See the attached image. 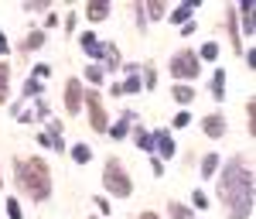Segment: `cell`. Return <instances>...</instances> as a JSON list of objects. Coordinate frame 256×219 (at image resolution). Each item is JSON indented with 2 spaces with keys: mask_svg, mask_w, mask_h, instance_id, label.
<instances>
[{
  "mask_svg": "<svg viewBox=\"0 0 256 219\" xmlns=\"http://www.w3.org/2000/svg\"><path fill=\"white\" fill-rule=\"evenodd\" d=\"M219 195L229 206L232 219H250V213H253V171H250V164L243 157H232L226 164Z\"/></svg>",
  "mask_w": 256,
  "mask_h": 219,
  "instance_id": "6da1fadb",
  "label": "cell"
},
{
  "mask_svg": "<svg viewBox=\"0 0 256 219\" xmlns=\"http://www.w3.org/2000/svg\"><path fill=\"white\" fill-rule=\"evenodd\" d=\"M17 185L34 199L45 202L52 195V168L45 157H21L17 161Z\"/></svg>",
  "mask_w": 256,
  "mask_h": 219,
  "instance_id": "7a4b0ae2",
  "label": "cell"
},
{
  "mask_svg": "<svg viewBox=\"0 0 256 219\" xmlns=\"http://www.w3.org/2000/svg\"><path fill=\"white\" fill-rule=\"evenodd\" d=\"M103 182H106V188H110L113 195H120V199H127L130 192H133V182H130V175L123 171V161H116V157H110V161H106Z\"/></svg>",
  "mask_w": 256,
  "mask_h": 219,
  "instance_id": "3957f363",
  "label": "cell"
},
{
  "mask_svg": "<svg viewBox=\"0 0 256 219\" xmlns=\"http://www.w3.org/2000/svg\"><path fill=\"white\" fill-rule=\"evenodd\" d=\"M171 75H178V79H195V75H198V55H195V52H178V55L171 59Z\"/></svg>",
  "mask_w": 256,
  "mask_h": 219,
  "instance_id": "277c9868",
  "label": "cell"
},
{
  "mask_svg": "<svg viewBox=\"0 0 256 219\" xmlns=\"http://www.w3.org/2000/svg\"><path fill=\"white\" fill-rule=\"evenodd\" d=\"M85 106H89V124H92V130H110V120H106V110H103V99H99V93H85Z\"/></svg>",
  "mask_w": 256,
  "mask_h": 219,
  "instance_id": "5b68a950",
  "label": "cell"
},
{
  "mask_svg": "<svg viewBox=\"0 0 256 219\" xmlns=\"http://www.w3.org/2000/svg\"><path fill=\"white\" fill-rule=\"evenodd\" d=\"M65 110L68 113H79L82 110V86H79V79H68L65 82Z\"/></svg>",
  "mask_w": 256,
  "mask_h": 219,
  "instance_id": "8992f818",
  "label": "cell"
},
{
  "mask_svg": "<svg viewBox=\"0 0 256 219\" xmlns=\"http://www.w3.org/2000/svg\"><path fill=\"white\" fill-rule=\"evenodd\" d=\"M150 137H154V147H157L164 157H174V141H171L168 130H157V134H150Z\"/></svg>",
  "mask_w": 256,
  "mask_h": 219,
  "instance_id": "52a82bcc",
  "label": "cell"
},
{
  "mask_svg": "<svg viewBox=\"0 0 256 219\" xmlns=\"http://www.w3.org/2000/svg\"><path fill=\"white\" fill-rule=\"evenodd\" d=\"M201 127H205V134H208V137H215V141H219V137L226 134V120H222L219 113H212V117H205V124H201Z\"/></svg>",
  "mask_w": 256,
  "mask_h": 219,
  "instance_id": "ba28073f",
  "label": "cell"
},
{
  "mask_svg": "<svg viewBox=\"0 0 256 219\" xmlns=\"http://www.w3.org/2000/svg\"><path fill=\"white\" fill-rule=\"evenodd\" d=\"M130 120H133V110H123V117H120V120H116V124L110 127V137H116V141H120V137H127Z\"/></svg>",
  "mask_w": 256,
  "mask_h": 219,
  "instance_id": "9c48e42d",
  "label": "cell"
},
{
  "mask_svg": "<svg viewBox=\"0 0 256 219\" xmlns=\"http://www.w3.org/2000/svg\"><path fill=\"white\" fill-rule=\"evenodd\" d=\"M226 24H229V38H232V48L243 55V41H239V28H236V10L226 14Z\"/></svg>",
  "mask_w": 256,
  "mask_h": 219,
  "instance_id": "30bf717a",
  "label": "cell"
},
{
  "mask_svg": "<svg viewBox=\"0 0 256 219\" xmlns=\"http://www.w3.org/2000/svg\"><path fill=\"white\" fill-rule=\"evenodd\" d=\"M85 14H89V21H103V17L110 14V3H106V0H96V3L85 7Z\"/></svg>",
  "mask_w": 256,
  "mask_h": 219,
  "instance_id": "8fae6325",
  "label": "cell"
},
{
  "mask_svg": "<svg viewBox=\"0 0 256 219\" xmlns=\"http://www.w3.org/2000/svg\"><path fill=\"white\" fill-rule=\"evenodd\" d=\"M41 45H45V31H31L21 48H24V52H34V48H41Z\"/></svg>",
  "mask_w": 256,
  "mask_h": 219,
  "instance_id": "7c38bea8",
  "label": "cell"
},
{
  "mask_svg": "<svg viewBox=\"0 0 256 219\" xmlns=\"http://www.w3.org/2000/svg\"><path fill=\"white\" fill-rule=\"evenodd\" d=\"M239 14H243V28H246V34H253V31H256V24H253V3L246 0V3L239 7Z\"/></svg>",
  "mask_w": 256,
  "mask_h": 219,
  "instance_id": "4fadbf2b",
  "label": "cell"
},
{
  "mask_svg": "<svg viewBox=\"0 0 256 219\" xmlns=\"http://www.w3.org/2000/svg\"><path fill=\"white\" fill-rule=\"evenodd\" d=\"M212 96H215V99H222V96H226V72H222V69L212 75Z\"/></svg>",
  "mask_w": 256,
  "mask_h": 219,
  "instance_id": "5bb4252c",
  "label": "cell"
},
{
  "mask_svg": "<svg viewBox=\"0 0 256 219\" xmlns=\"http://www.w3.org/2000/svg\"><path fill=\"white\" fill-rule=\"evenodd\" d=\"M103 59H106V65H110V72L120 69V52H116L113 45H103Z\"/></svg>",
  "mask_w": 256,
  "mask_h": 219,
  "instance_id": "9a60e30c",
  "label": "cell"
},
{
  "mask_svg": "<svg viewBox=\"0 0 256 219\" xmlns=\"http://www.w3.org/2000/svg\"><path fill=\"white\" fill-rule=\"evenodd\" d=\"M192 10H195V0L192 3H181L174 14H171V21H178V24H188V17H192Z\"/></svg>",
  "mask_w": 256,
  "mask_h": 219,
  "instance_id": "2e32d148",
  "label": "cell"
},
{
  "mask_svg": "<svg viewBox=\"0 0 256 219\" xmlns=\"http://www.w3.org/2000/svg\"><path fill=\"white\" fill-rule=\"evenodd\" d=\"M215 168H219V157H215V154H208V157L201 161V175H205V178H212V175H215Z\"/></svg>",
  "mask_w": 256,
  "mask_h": 219,
  "instance_id": "e0dca14e",
  "label": "cell"
},
{
  "mask_svg": "<svg viewBox=\"0 0 256 219\" xmlns=\"http://www.w3.org/2000/svg\"><path fill=\"white\" fill-rule=\"evenodd\" d=\"M168 213H171V219H195L192 209H185L181 202H171V209H168Z\"/></svg>",
  "mask_w": 256,
  "mask_h": 219,
  "instance_id": "ac0fdd59",
  "label": "cell"
},
{
  "mask_svg": "<svg viewBox=\"0 0 256 219\" xmlns=\"http://www.w3.org/2000/svg\"><path fill=\"white\" fill-rule=\"evenodd\" d=\"M174 99H178V103H192L195 89H188V86H174Z\"/></svg>",
  "mask_w": 256,
  "mask_h": 219,
  "instance_id": "d6986e66",
  "label": "cell"
},
{
  "mask_svg": "<svg viewBox=\"0 0 256 219\" xmlns=\"http://www.w3.org/2000/svg\"><path fill=\"white\" fill-rule=\"evenodd\" d=\"M72 157H75L79 164H85V161L92 157V151H89V147H85V144H75V147H72Z\"/></svg>",
  "mask_w": 256,
  "mask_h": 219,
  "instance_id": "ffe728a7",
  "label": "cell"
},
{
  "mask_svg": "<svg viewBox=\"0 0 256 219\" xmlns=\"http://www.w3.org/2000/svg\"><path fill=\"white\" fill-rule=\"evenodd\" d=\"M133 137H137V147H154V137H150L143 127H137V130H133Z\"/></svg>",
  "mask_w": 256,
  "mask_h": 219,
  "instance_id": "44dd1931",
  "label": "cell"
},
{
  "mask_svg": "<svg viewBox=\"0 0 256 219\" xmlns=\"http://www.w3.org/2000/svg\"><path fill=\"white\" fill-rule=\"evenodd\" d=\"M198 59H219V45H215V41H208V45L198 52Z\"/></svg>",
  "mask_w": 256,
  "mask_h": 219,
  "instance_id": "7402d4cb",
  "label": "cell"
},
{
  "mask_svg": "<svg viewBox=\"0 0 256 219\" xmlns=\"http://www.w3.org/2000/svg\"><path fill=\"white\" fill-rule=\"evenodd\" d=\"M7 79H10V72H7V65H0V103L7 99Z\"/></svg>",
  "mask_w": 256,
  "mask_h": 219,
  "instance_id": "603a6c76",
  "label": "cell"
},
{
  "mask_svg": "<svg viewBox=\"0 0 256 219\" xmlns=\"http://www.w3.org/2000/svg\"><path fill=\"white\" fill-rule=\"evenodd\" d=\"M143 86H147V89H154V86H157V72H154V65H147V69H143Z\"/></svg>",
  "mask_w": 256,
  "mask_h": 219,
  "instance_id": "cb8c5ba5",
  "label": "cell"
},
{
  "mask_svg": "<svg viewBox=\"0 0 256 219\" xmlns=\"http://www.w3.org/2000/svg\"><path fill=\"white\" fill-rule=\"evenodd\" d=\"M7 216L10 219H24L21 216V202H17V199H7Z\"/></svg>",
  "mask_w": 256,
  "mask_h": 219,
  "instance_id": "d4e9b609",
  "label": "cell"
},
{
  "mask_svg": "<svg viewBox=\"0 0 256 219\" xmlns=\"http://www.w3.org/2000/svg\"><path fill=\"white\" fill-rule=\"evenodd\" d=\"M38 93H41V82L38 79H28L24 82V96H38Z\"/></svg>",
  "mask_w": 256,
  "mask_h": 219,
  "instance_id": "484cf974",
  "label": "cell"
},
{
  "mask_svg": "<svg viewBox=\"0 0 256 219\" xmlns=\"http://www.w3.org/2000/svg\"><path fill=\"white\" fill-rule=\"evenodd\" d=\"M188 124H192V113H185V110H181V113L174 117V127H188Z\"/></svg>",
  "mask_w": 256,
  "mask_h": 219,
  "instance_id": "4316f807",
  "label": "cell"
},
{
  "mask_svg": "<svg viewBox=\"0 0 256 219\" xmlns=\"http://www.w3.org/2000/svg\"><path fill=\"white\" fill-rule=\"evenodd\" d=\"M147 14H150V17H164V3H150Z\"/></svg>",
  "mask_w": 256,
  "mask_h": 219,
  "instance_id": "83f0119b",
  "label": "cell"
},
{
  "mask_svg": "<svg viewBox=\"0 0 256 219\" xmlns=\"http://www.w3.org/2000/svg\"><path fill=\"white\" fill-rule=\"evenodd\" d=\"M92 45H96V34H92V31H85V34H82V48H85V52H89V48H92Z\"/></svg>",
  "mask_w": 256,
  "mask_h": 219,
  "instance_id": "f1b7e54d",
  "label": "cell"
},
{
  "mask_svg": "<svg viewBox=\"0 0 256 219\" xmlns=\"http://www.w3.org/2000/svg\"><path fill=\"white\" fill-rule=\"evenodd\" d=\"M85 79H89V82H99V79H103V69H96V65H92V69L85 72Z\"/></svg>",
  "mask_w": 256,
  "mask_h": 219,
  "instance_id": "f546056e",
  "label": "cell"
},
{
  "mask_svg": "<svg viewBox=\"0 0 256 219\" xmlns=\"http://www.w3.org/2000/svg\"><path fill=\"white\" fill-rule=\"evenodd\" d=\"M195 206H198V209H205V206H208V199H205L201 192H195Z\"/></svg>",
  "mask_w": 256,
  "mask_h": 219,
  "instance_id": "4dcf8cb0",
  "label": "cell"
},
{
  "mask_svg": "<svg viewBox=\"0 0 256 219\" xmlns=\"http://www.w3.org/2000/svg\"><path fill=\"white\" fill-rule=\"evenodd\" d=\"M0 55H7V38L0 34Z\"/></svg>",
  "mask_w": 256,
  "mask_h": 219,
  "instance_id": "1f68e13d",
  "label": "cell"
},
{
  "mask_svg": "<svg viewBox=\"0 0 256 219\" xmlns=\"http://www.w3.org/2000/svg\"><path fill=\"white\" fill-rule=\"evenodd\" d=\"M140 219H157V216L154 213H140Z\"/></svg>",
  "mask_w": 256,
  "mask_h": 219,
  "instance_id": "d6a6232c",
  "label": "cell"
},
{
  "mask_svg": "<svg viewBox=\"0 0 256 219\" xmlns=\"http://www.w3.org/2000/svg\"><path fill=\"white\" fill-rule=\"evenodd\" d=\"M0 185H3V178H0Z\"/></svg>",
  "mask_w": 256,
  "mask_h": 219,
  "instance_id": "836d02e7",
  "label": "cell"
}]
</instances>
